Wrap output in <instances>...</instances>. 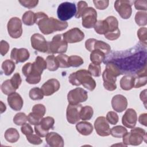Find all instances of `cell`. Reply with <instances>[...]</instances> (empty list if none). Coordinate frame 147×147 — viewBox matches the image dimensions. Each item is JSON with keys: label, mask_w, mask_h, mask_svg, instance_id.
<instances>
[{"label": "cell", "mask_w": 147, "mask_h": 147, "mask_svg": "<svg viewBox=\"0 0 147 147\" xmlns=\"http://www.w3.org/2000/svg\"><path fill=\"white\" fill-rule=\"evenodd\" d=\"M36 24L44 34H49L56 31L66 29L68 26L67 22L61 21L53 17H48L44 12L36 13Z\"/></svg>", "instance_id": "6da1fadb"}, {"label": "cell", "mask_w": 147, "mask_h": 147, "mask_svg": "<svg viewBox=\"0 0 147 147\" xmlns=\"http://www.w3.org/2000/svg\"><path fill=\"white\" fill-rule=\"evenodd\" d=\"M122 74L119 66L114 62L110 61L106 64L105 71L102 74L103 86L108 91H113L117 88V77Z\"/></svg>", "instance_id": "7a4b0ae2"}, {"label": "cell", "mask_w": 147, "mask_h": 147, "mask_svg": "<svg viewBox=\"0 0 147 147\" xmlns=\"http://www.w3.org/2000/svg\"><path fill=\"white\" fill-rule=\"evenodd\" d=\"M68 80L72 85L79 86L82 84L89 91H93L96 87L95 80L86 69H80L71 74Z\"/></svg>", "instance_id": "3957f363"}, {"label": "cell", "mask_w": 147, "mask_h": 147, "mask_svg": "<svg viewBox=\"0 0 147 147\" xmlns=\"http://www.w3.org/2000/svg\"><path fill=\"white\" fill-rule=\"evenodd\" d=\"M146 133L144 129L137 127H133L130 132H127L123 137V143L125 146L140 145L143 141L146 142Z\"/></svg>", "instance_id": "277c9868"}, {"label": "cell", "mask_w": 147, "mask_h": 147, "mask_svg": "<svg viewBox=\"0 0 147 147\" xmlns=\"http://www.w3.org/2000/svg\"><path fill=\"white\" fill-rule=\"evenodd\" d=\"M68 43L64 39L63 34H57L53 36L51 41H49L48 53H64L67 52Z\"/></svg>", "instance_id": "5b68a950"}, {"label": "cell", "mask_w": 147, "mask_h": 147, "mask_svg": "<svg viewBox=\"0 0 147 147\" xmlns=\"http://www.w3.org/2000/svg\"><path fill=\"white\" fill-rule=\"evenodd\" d=\"M76 13V7L74 3L64 2L60 3L57 9V15L61 21L70 20Z\"/></svg>", "instance_id": "8992f818"}, {"label": "cell", "mask_w": 147, "mask_h": 147, "mask_svg": "<svg viewBox=\"0 0 147 147\" xmlns=\"http://www.w3.org/2000/svg\"><path fill=\"white\" fill-rule=\"evenodd\" d=\"M22 72L26 77V81L30 84L38 83L41 80V74L33 65V63H27L22 68Z\"/></svg>", "instance_id": "52a82bcc"}, {"label": "cell", "mask_w": 147, "mask_h": 147, "mask_svg": "<svg viewBox=\"0 0 147 147\" xmlns=\"http://www.w3.org/2000/svg\"><path fill=\"white\" fill-rule=\"evenodd\" d=\"M88 99L87 92L82 88L77 87L71 90L67 94V99L69 104H80Z\"/></svg>", "instance_id": "ba28073f"}, {"label": "cell", "mask_w": 147, "mask_h": 147, "mask_svg": "<svg viewBox=\"0 0 147 147\" xmlns=\"http://www.w3.org/2000/svg\"><path fill=\"white\" fill-rule=\"evenodd\" d=\"M82 26L86 29H91L94 27L97 22V12L92 7H88L82 16Z\"/></svg>", "instance_id": "9c48e42d"}, {"label": "cell", "mask_w": 147, "mask_h": 147, "mask_svg": "<svg viewBox=\"0 0 147 147\" xmlns=\"http://www.w3.org/2000/svg\"><path fill=\"white\" fill-rule=\"evenodd\" d=\"M7 29L9 34L11 38H20L22 34V22L21 20L17 17L11 18L7 22Z\"/></svg>", "instance_id": "30bf717a"}, {"label": "cell", "mask_w": 147, "mask_h": 147, "mask_svg": "<svg viewBox=\"0 0 147 147\" xmlns=\"http://www.w3.org/2000/svg\"><path fill=\"white\" fill-rule=\"evenodd\" d=\"M85 47L89 52L98 49L103 52L106 55H108L111 51V47L109 44L95 38L87 40L85 42Z\"/></svg>", "instance_id": "8fae6325"}, {"label": "cell", "mask_w": 147, "mask_h": 147, "mask_svg": "<svg viewBox=\"0 0 147 147\" xmlns=\"http://www.w3.org/2000/svg\"><path fill=\"white\" fill-rule=\"evenodd\" d=\"M114 8L123 19L127 20L131 15L132 9L130 1L117 0L114 2Z\"/></svg>", "instance_id": "7c38bea8"}, {"label": "cell", "mask_w": 147, "mask_h": 147, "mask_svg": "<svg viewBox=\"0 0 147 147\" xmlns=\"http://www.w3.org/2000/svg\"><path fill=\"white\" fill-rule=\"evenodd\" d=\"M32 47L40 52H48L49 41H47L45 37L40 33L33 34L30 38Z\"/></svg>", "instance_id": "4fadbf2b"}, {"label": "cell", "mask_w": 147, "mask_h": 147, "mask_svg": "<svg viewBox=\"0 0 147 147\" xmlns=\"http://www.w3.org/2000/svg\"><path fill=\"white\" fill-rule=\"evenodd\" d=\"M82 107L81 104H69L66 110V118L69 123L75 124L80 120V110Z\"/></svg>", "instance_id": "5bb4252c"}, {"label": "cell", "mask_w": 147, "mask_h": 147, "mask_svg": "<svg viewBox=\"0 0 147 147\" xmlns=\"http://www.w3.org/2000/svg\"><path fill=\"white\" fill-rule=\"evenodd\" d=\"M94 127L96 133L102 137L109 136L110 134L109 124L105 117H98L94 122Z\"/></svg>", "instance_id": "9a60e30c"}, {"label": "cell", "mask_w": 147, "mask_h": 147, "mask_svg": "<svg viewBox=\"0 0 147 147\" xmlns=\"http://www.w3.org/2000/svg\"><path fill=\"white\" fill-rule=\"evenodd\" d=\"M63 36L67 43H76L84 39V34L79 28H74L63 33Z\"/></svg>", "instance_id": "2e32d148"}, {"label": "cell", "mask_w": 147, "mask_h": 147, "mask_svg": "<svg viewBox=\"0 0 147 147\" xmlns=\"http://www.w3.org/2000/svg\"><path fill=\"white\" fill-rule=\"evenodd\" d=\"M30 56V53L26 48H16L12 49L10 53L11 60L16 64L19 63H24L26 61Z\"/></svg>", "instance_id": "e0dca14e"}, {"label": "cell", "mask_w": 147, "mask_h": 147, "mask_svg": "<svg viewBox=\"0 0 147 147\" xmlns=\"http://www.w3.org/2000/svg\"><path fill=\"white\" fill-rule=\"evenodd\" d=\"M137 121L136 111L133 109H128L126 110L122 118V122L124 126L132 129L135 127Z\"/></svg>", "instance_id": "ac0fdd59"}, {"label": "cell", "mask_w": 147, "mask_h": 147, "mask_svg": "<svg viewBox=\"0 0 147 147\" xmlns=\"http://www.w3.org/2000/svg\"><path fill=\"white\" fill-rule=\"evenodd\" d=\"M60 87V84L56 79H50L41 86V90L45 96H50L57 91Z\"/></svg>", "instance_id": "d6986e66"}, {"label": "cell", "mask_w": 147, "mask_h": 147, "mask_svg": "<svg viewBox=\"0 0 147 147\" xmlns=\"http://www.w3.org/2000/svg\"><path fill=\"white\" fill-rule=\"evenodd\" d=\"M111 106L114 110L118 113H121L126 109L127 100L126 98L122 95H115L111 99Z\"/></svg>", "instance_id": "ffe728a7"}, {"label": "cell", "mask_w": 147, "mask_h": 147, "mask_svg": "<svg viewBox=\"0 0 147 147\" xmlns=\"http://www.w3.org/2000/svg\"><path fill=\"white\" fill-rule=\"evenodd\" d=\"M7 103L10 107L14 111L21 110L24 105L21 96L16 92L8 95Z\"/></svg>", "instance_id": "44dd1931"}, {"label": "cell", "mask_w": 147, "mask_h": 147, "mask_svg": "<svg viewBox=\"0 0 147 147\" xmlns=\"http://www.w3.org/2000/svg\"><path fill=\"white\" fill-rule=\"evenodd\" d=\"M45 141L47 144L51 147L64 146V140L63 137L56 132H50L45 137Z\"/></svg>", "instance_id": "7402d4cb"}, {"label": "cell", "mask_w": 147, "mask_h": 147, "mask_svg": "<svg viewBox=\"0 0 147 147\" xmlns=\"http://www.w3.org/2000/svg\"><path fill=\"white\" fill-rule=\"evenodd\" d=\"M76 130L83 136L90 135L93 131V126L90 122L82 121L76 125Z\"/></svg>", "instance_id": "603a6c76"}, {"label": "cell", "mask_w": 147, "mask_h": 147, "mask_svg": "<svg viewBox=\"0 0 147 147\" xmlns=\"http://www.w3.org/2000/svg\"><path fill=\"white\" fill-rule=\"evenodd\" d=\"M134 76L125 75L120 80V87L123 90H130L134 87Z\"/></svg>", "instance_id": "cb8c5ba5"}, {"label": "cell", "mask_w": 147, "mask_h": 147, "mask_svg": "<svg viewBox=\"0 0 147 147\" xmlns=\"http://www.w3.org/2000/svg\"><path fill=\"white\" fill-rule=\"evenodd\" d=\"M5 140L10 143L16 142L20 138V134L18 130L13 127L7 129L4 134Z\"/></svg>", "instance_id": "d4e9b609"}, {"label": "cell", "mask_w": 147, "mask_h": 147, "mask_svg": "<svg viewBox=\"0 0 147 147\" xmlns=\"http://www.w3.org/2000/svg\"><path fill=\"white\" fill-rule=\"evenodd\" d=\"M105 53L100 50H94L91 52L90 60L92 63L100 64L105 59Z\"/></svg>", "instance_id": "484cf974"}, {"label": "cell", "mask_w": 147, "mask_h": 147, "mask_svg": "<svg viewBox=\"0 0 147 147\" xmlns=\"http://www.w3.org/2000/svg\"><path fill=\"white\" fill-rule=\"evenodd\" d=\"M1 68L4 74L6 76H9L14 72L16 68V64L13 60L6 59L2 63Z\"/></svg>", "instance_id": "4316f807"}, {"label": "cell", "mask_w": 147, "mask_h": 147, "mask_svg": "<svg viewBox=\"0 0 147 147\" xmlns=\"http://www.w3.org/2000/svg\"><path fill=\"white\" fill-rule=\"evenodd\" d=\"M54 123H55L54 118L52 117L48 116L45 118H43L41 120L38 125L41 129H42L45 131L48 132L49 130L53 129Z\"/></svg>", "instance_id": "83f0119b"}, {"label": "cell", "mask_w": 147, "mask_h": 147, "mask_svg": "<svg viewBox=\"0 0 147 147\" xmlns=\"http://www.w3.org/2000/svg\"><path fill=\"white\" fill-rule=\"evenodd\" d=\"M36 13L31 10L26 11L22 16V21L23 23L28 26H32L36 24Z\"/></svg>", "instance_id": "f1b7e54d"}, {"label": "cell", "mask_w": 147, "mask_h": 147, "mask_svg": "<svg viewBox=\"0 0 147 147\" xmlns=\"http://www.w3.org/2000/svg\"><path fill=\"white\" fill-rule=\"evenodd\" d=\"M47 68L50 71H56L59 68V64L56 57L53 55H49L46 59Z\"/></svg>", "instance_id": "f546056e"}, {"label": "cell", "mask_w": 147, "mask_h": 147, "mask_svg": "<svg viewBox=\"0 0 147 147\" xmlns=\"http://www.w3.org/2000/svg\"><path fill=\"white\" fill-rule=\"evenodd\" d=\"M94 110L92 107L90 106H85L82 107L80 110V119L82 121L90 120L93 116Z\"/></svg>", "instance_id": "4dcf8cb0"}, {"label": "cell", "mask_w": 147, "mask_h": 147, "mask_svg": "<svg viewBox=\"0 0 147 147\" xmlns=\"http://www.w3.org/2000/svg\"><path fill=\"white\" fill-rule=\"evenodd\" d=\"M127 132V129L122 126L118 125L112 127L110 129V134L115 138H122V137Z\"/></svg>", "instance_id": "1f68e13d"}, {"label": "cell", "mask_w": 147, "mask_h": 147, "mask_svg": "<svg viewBox=\"0 0 147 147\" xmlns=\"http://www.w3.org/2000/svg\"><path fill=\"white\" fill-rule=\"evenodd\" d=\"M94 28L98 34H105L107 32V24L106 21L105 20L98 21Z\"/></svg>", "instance_id": "d6a6232c"}, {"label": "cell", "mask_w": 147, "mask_h": 147, "mask_svg": "<svg viewBox=\"0 0 147 147\" xmlns=\"http://www.w3.org/2000/svg\"><path fill=\"white\" fill-rule=\"evenodd\" d=\"M136 23L138 26H145L147 24V13L140 11L136 13L135 16Z\"/></svg>", "instance_id": "836d02e7"}, {"label": "cell", "mask_w": 147, "mask_h": 147, "mask_svg": "<svg viewBox=\"0 0 147 147\" xmlns=\"http://www.w3.org/2000/svg\"><path fill=\"white\" fill-rule=\"evenodd\" d=\"M1 91L5 95H9L13 92H15L16 90L12 86L10 80L7 79L2 83L1 85Z\"/></svg>", "instance_id": "e575fe53"}, {"label": "cell", "mask_w": 147, "mask_h": 147, "mask_svg": "<svg viewBox=\"0 0 147 147\" xmlns=\"http://www.w3.org/2000/svg\"><path fill=\"white\" fill-rule=\"evenodd\" d=\"M44 95L41 89L38 87L32 88L29 92V98L33 100H41L43 99Z\"/></svg>", "instance_id": "d590c367"}, {"label": "cell", "mask_w": 147, "mask_h": 147, "mask_svg": "<svg viewBox=\"0 0 147 147\" xmlns=\"http://www.w3.org/2000/svg\"><path fill=\"white\" fill-rule=\"evenodd\" d=\"M28 121V116L22 112L17 113L13 118V122L17 126H22Z\"/></svg>", "instance_id": "8d00e7d4"}, {"label": "cell", "mask_w": 147, "mask_h": 147, "mask_svg": "<svg viewBox=\"0 0 147 147\" xmlns=\"http://www.w3.org/2000/svg\"><path fill=\"white\" fill-rule=\"evenodd\" d=\"M84 63L83 59L79 56L72 55L68 57V64L69 67H78Z\"/></svg>", "instance_id": "74e56055"}, {"label": "cell", "mask_w": 147, "mask_h": 147, "mask_svg": "<svg viewBox=\"0 0 147 147\" xmlns=\"http://www.w3.org/2000/svg\"><path fill=\"white\" fill-rule=\"evenodd\" d=\"M88 71L92 76L99 77L101 75V67L99 64H96L91 63L88 65Z\"/></svg>", "instance_id": "f35d334b"}, {"label": "cell", "mask_w": 147, "mask_h": 147, "mask_svg": "<svg viewBox=\"0 0 147 147\" xmlns=\"http://www.w3.org/2000/svg\"><path fill=\"white\" fill-rule=\"evenodd\" d=\"M88 7V4L86 1H80L78 2L76 13L75 14V17L76 18H79L82 16L83 13L85 10Z\"/></svg>", "instance_id": "ab89813d"}, {"label": "cell", "mask_w": 147, "mask_h": 147, "mask_svg": "<svg viewBox=\"0 0 147 147\" xmlns=\"http://www.w3.org/2000/svg\"><path fill=\"white\" fill-rule=\"evenodd\" d=\"M56 59L58 61L59 67L60 68H69L70 67L68 64V56L64 53H61L57 55Z\"/></svg>", "instance_id": "60d3db41"}, {"label": "cell", "mask_w": 147, "mask_h": 147, "mask_svg": "<svg viewBox=\"0 0 147 147\" xmlns=\"http://www.w3.org/2000/svg\"><path fill=\"white\" fill-rule=\"evenodd\" d=\"M42 118L43 117L33 113L32 111L28 115V121L29 123L32 125H38Z\"/></svg>", "instance_id": "b9f144b4"}, {"label": "cell", "mask_w": 147, "mask_h": 147, "mask_svg": "<svg viewBox=\"0 0 147 147\" xmlns=\"http://www.w3.org/2000/svg\"><path fill=\"white\" fill-rule=\"evenodd\" d=\"M137 36L140 41L144 45H146L147 42V29L145 27L140 28L137 31Z\"/></svg>", "instance_id": "7bdbcfd3"}, {"label": "cell", "mask_w": 147, "mask_h": 147, "mask_svg": "<svg viewBox=\"0 0 147 147\" xmlns=\"http://www.w3.org/2000/svg\"><path fill=\"white\" fill-rule=\"evenodd\" d=\"M106 120L111 125H115L118 123L119 117L118 114L113 111H109L106 115Z\"/></svg>", "instance_id": "ee69618b"}, {"label": "cell", "mask_w": 147, "mask_h": 147, "mask_svg": "<svg viewBox=\"0 0 147 147\" xmlns=\"http://www.w3.org/2000/svg\"><path fill=\"white\" fill-rule=\"evenodd\" d=\"M32 112L43 117L46 112V108L42 104H36L32 107Z\"/></svg>", "instance_id": "f6af8a7d"}, {"label": "cell", "mask_w": 147, "mask_h": 147, "mask_svg": "<svg viewBox=\"0 0 147 147\" xmlns=\"http://www.w3.org/2000/svg\"><path fill=\"white\" fill-rule=\"evenodd\" d=\"M26 140L28 141V142L30 144H33V145H40L42 142V139L40 138V136H38L37 134H31L28 136H26Z\"/></svg>", "instance_id": "bcb514c9"}, {"label": "cell", "mask_w": 147, "mask_h": 147, "mask_svg": "<svg viewBox=\"0 0 147 147\" xmlns=\"http://www.w3.org/2000/svg\"><path fill=\"white\" fill-rule=\"evenodd\" d=\"M10 80L12 86H13V87L16 90H17L19 88V87L21 85V82H22V79H21L20 74L18 72L15 73Z\"/></svg>", "instance_id": "7dc6e473"}, {"label": "cell", "mask_w": 147, "mask_h": 147, "mask_svg": "<svg viewBox=\"0 0 147 147\" xmlns=\"http://www.w3.org/2000/svg\"><path fill=\"white\" fill-rule=\"evenodd\" d=\"M18 2L22 6L28 9L36 7L38 3V1L37 0H19Z\"/></svg>", "instance_id": "c3c4849f"}, {"label": "cell", "mask_w": 147, "mask_h": 147, "mask_svg": "<svg viewBox=\"0 0 147 147\" xmlns=\"http://www.w3.org/2000/svg\"><path fill=\"white\" fill-rule=\"evenodd\" d=\"M134 5L137 10H147V1L146 0H136L134 2Z\"/></svg>", "instance_id": "681fc988"}, {"label": "cell", "mask_w": 147, "mask_h": 147, "mask_svg": "<svg viewBox=\"0 0 147 147\" xmlns=\"http://www.w3.org/2000/svg\"><path fill=\"white\" fill-rule=\"evenodd\" d=\"M95 7L99 10H104L107 8L109 6V1L104 0V1H93Z\"/></svg>", "instance_id": "f907efd6"}, {"label": "cell", "mask_w": 147, "mask_h": 147, "mask_svg": "<svg viewBox=\"0 0 147 147\" xmlns=\"http://www.w3.org/2000/svg\"><path fill=\"white\" fill-rule=\"evenodd\" d=\"M9 43L5 41L2 40L0 42V53L2 56H5L9 51Z\"/></svg>", "instance_id": "816d5d0a"}, {"label": "cell", "mask_w": 147, "mask_h": 147, "mask_svg": "<svg viewBox=\"0 0 147 147\" xmlns=\"http://www.w3.org/2000/svg\"><path fill=\"white\" fill-rule=\"evenodd\" d=\"M21 132L25 136H28L33 133V130L31 126V125L29 123H25L23 125H22L21 127Z\"/></svg>", "instance_id": "f5cc1de1"}, {"label": "cell", "mask_w": 147, "mask_h": 147, "mask_svg": "<svg viewBox=\"0 0 147 147\" xmlns=\"http://www.w3.org/2000/svg\"><path fill=\"white\" fill-rule=\"evenodd\" d=\"M34 131H35V133H36V134H37L40 137H46V136L48 133V132H47L45 130H44L42 129H41L38 124L34 125Z\"/></svg>", "instance_id": "db71d44e"}, {"label": "cell", "mask_w": 147, "mask_h": 147, "mask_svg": "<svg viewBox=\"0 0 147 147\" xmlns=\"http://www.w3.org/2000/svg\"><path fill=\"white\" fill-rule=\"evenodd\" d=\"M138 122L142 125L146 126H147V114L143 113L140 114L138 117Z\"/></svg>", "instance_id": "11a10c76"}, {"label": "cell", "mask_w": 147, "mask_h": 147, "mask_svg": "<svg viewBox=\"0 0 147 147\" xmlns=\"http://www.w3.org/2000/svg\"><path fill=\"white\" fill-rule=\"evenodd\" d=\"M140 99L142 100V102H144V104L146 107V90L145 89L144 90L142 91L140 95Z\"/></svg>", "instance_id": "9f6ffc18"}, {"label": "cell", "mask_w": 147, "mask_h": 147, "mask_svg": "<svg viewBox=\"0 0 147 147\" xmlns=\"http://www.w3.org/2000/svg\"><path fill=\"white\" fill-rule=\"evenodd\" d=\"M0 109H1V114L3 113V112H5L6 110V105L2 102L1 101V107H0Z\"/></svg>", "instance_id": "6f0895ef"}]
</instances>
